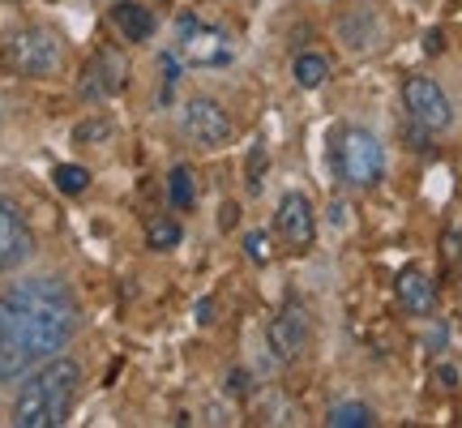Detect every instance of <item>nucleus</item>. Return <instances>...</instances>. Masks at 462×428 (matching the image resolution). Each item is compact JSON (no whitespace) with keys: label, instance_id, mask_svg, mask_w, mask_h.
I'll list each match as a JSON object with an SVG mask.
<instances>
[{"label":"nucleus","instance_id":"f257e3e1","mask_svg":"<svg viewBox=\"0 0 462 428\" xmlns=\"http://www.w3.org/2000/svg\"><path fill=\"white\" fill-rule=\"evenodd\" d=\"M78 321L82 309L60 279L14 283L0 296V386H17L43 360L60 356Z\"/></svg>","mask_w":462,"mask_h":428},{"label":"nucleus","instance_id":"dca6fc26","mask_svg":"<svg viewBox=\"0 0 462 428\" xmlns=\"http://www.w3.org/2000/svg\"><path fill=\"white\" fill-rule=\"evenodd\" d=\"M184 240V231L176 219H150L146 223V245L154 248V253H163V248H176Z\"/></svg>","mask_w":462,"mask_h":428},{"label":"nucleus","instance_id":"4468645a","mask_svg":"<svg viewBox=\"0 0 462 428\" xmlns=\"http://www.w3.org/2000/svg\"><path fill=\"white\" fill-rule=\"evenodd\" d=\"M291 78H296V86H304V90H317V86H326V78H330V60L317 56V51H300L296 65H291Z\"/></svg>","mask_w":462,"mask_h":428},{"label":"nucleus","instance_id":"c85d7f7f","mask_svg":"<svg viewBox=\"0 0 462 428\" xmlns=\"http://www.w3.org/2000/svg\"><path fill=\"white\" fill-rule=\"evenodd\" d=\"M343 219H346V210H343V201H334V206H330V223H343Z\"/></svg>","mask_w":462,"mask_h":428},{"label":"nucleus","instance_id":"bb28decb","mask_svg":"<svg viewBox=\"0 0 462 428\" xmlns=\"http://www.w3.org/2000/svg\"><path fill=\"white\" fill-rule=\"evenodd\" d=\"M163 78H167V86L176 82V56H163Z\"/></svg>","mask_w":462,"mask_h":428},{"label":"nucleus","instance_id":"ddd939ff","mask_svg":"<svg viewBox=\"0 0 462 428\" xmlns=\"http://www.w3.org/2000/svg\"><path fill=\"white\" fill-rule=\"evenodd\" d=\"M112 26L125 34L129 43H146L150 34H154V14L142 9L137 0H116L112 5Z\"/></svg>","mask_w":462,"mask_h":428},{"label":"nucleus","instance_id":"b1692460","mask_svg":"<svg viewBox=\"0 0 462 428\" xmlns=\"http://www.w3.org/2000/svg\"><path fill=\"white\" fill-rule=\"evenodd\" d=\"M218 223H223V231H231L236 223H240V206H231V201H227V206H223V219H218Z\"/></svg>","mask_w":462,"mask_h":428},{"label":"nucleus","instance_id":"412c9836","mask_svg":"<svg viewBox=\"0 0 462 428\" xmlns=\"http://www.w3.org/2000/svg\"><path fill=\"white\" fill-rule=\"evenodd\" d=\"M107 133H112V125H107V120H86V125H78V129H73V142H103V137H107Z\"/></svg>","mask_w":462,"mask_h":428},{"label":"nucleus","instance_id":"cd10ccee","mask_svg":"<svg viewBox=\"0 0 462 428\" xmlns=\"http://www.w3.org/2000/svg\"><path fill=\"white\" fill-rule=\"evenodd\" d=\"M437 377L446 381V390H454V381H458V373H454V368H446V364H441V368H437Z\"/></svg>","mask_w":462,"mask_h":428},{"label":"nucleus","instance_id":"393cba45","mask_svg":"<svg viewBox=\"0 0 462 428\" xmlns=\"http://www.w3.org/2000/svg\"><path fill=\"white\" fill-rule=\"evenodd\" d=\"M210 313H215V304H210V300H201L198 309H193V317H198L201 326H210V321H215V317H210Z\"/></svg>","mask_w":462,"mask_h":428},{"label":"nucleus","instance_id":"20e7f679","mask_svg":"<svg viewBox=\"0 0 462 428\" xmlns=\"http://www.w3.org/2000/svg\"><path fill=\"white\" fill-rule=\"evenodd\" d=\"M334 172L346 189H373L385 176V150L368 129H338L334 137Z\"/></svg>","mask_w":462,"mask_h":428},{"label":"nucleus","instance_id":"6ab92c4d","mask_svg":"<svg viewBox=\"0 0 462 428\" xmlns=\"http://www.w3.org/2000/svg\"><path fill=\"white\" fill-rule=\"evenodd\" d=\"M265 163H270V154H265V142H253V150H248V193H257V189H262Z\"/></svg>","mask_w":462,"mask_h":428},{"label":"nucleus","instance_id":"9d476101","mask_svg":"<svg viewBox=\"0 0 462 428\" xmlns=\"http://www.w3.org/2000/svg\"><path fill=\"white\" fill-rule=\"evenodd\" d=\"M125 78H129L125 60H120L116 51H99V56H95V60L86 65L82 86H78V95H82L86 103H103V99H112L116 90L125 86Z\"/></svg>","mask_w":462,"mask_h":428},{"label":"nucleus","instance_id":"7ed1b4c3","mask_svg":"<svg viewBox=\"0 0 462 428\" xmlns=\"http://www.w3.org/2000/svg\"><path fill=\"white\" fill-rule=\"evenodd\" d=\"M0 56H5V65L14 69L17 78H48L65 60V39L51 26H22V31L5 39Z\"/></svg>","mask_w":462,"mask_h":428},{"label":"nucleus","instance_id":"1a4fd4ad","mask_svg":"<svg viewBox=\"0 0 462 428\" xmlns=\"http://www.w3.org/2000/svg\"><path fill=\"white\" fill-rule=\"evenodd\" d=\"M274 223H279V236L287 248H296V253H309L317 240V214H313V201L304 198V193H287L279 201V214H274Z\"/></svg>","mask_w":462,"mask_h":428},{"label":"nucleus","instance_id":"f03ea898","mask_svg":"<svg viewBox=\"0 0 462 428\" xmlns=\"http://www.w3.org/2000/svg\"><path fill=\"white\" fill-rule=\"evenodd\" d=\"M82 386V368L69 356H51L34 373L22 377V390L14 398L17 428H60L73 412V398Z\"/></svg>","mask_w":462,"mask_h":428},{"label":"nucleus","instance_id":"aec40b11","mask_svg":"<svg viewBox=\"0 0 462 428\" xmlns=\"http://www.w3.org/2000/svg\"><path fill=\"white\" fill-rule=\"evenodd\" d=\"M245 257L253 265L270 262V236H265V231H248V236H245Z\"/></svg>","mask_w":462,"mask_h":428},{"label":"nucleus","instance_id":"f3484780","mask_svg":"<svg viewBox=\"0 0 462 428\" xmlns=\"http://www.w3.org/2000/svg\"><path fill=\"white\" fill-rule=\"evenodd\" d=\"M167 193H171V206L176 210H189L193 201H198V189H193V172L189 167H171V176H167Z\"/></svg>","mask_w":462,"mask_h":428},{"label":"nucleus","instance_id":"39448f33","mask_svg":"<svg viewBox=\"0 0 462 428\" xmlns=\"http://www.w3.org/2000/svg\"><path fill=\"white\" fill-rule=\"evenodd\" d=\"M180 56L189 60V65L198 69H223L231 65V56H236V39H231L223 26H206V22H198L193 14L180 17Z\"/></svg>","mask_w":462,"mask_h":428},{"label":"nucleus","instance_id":"2eb2a0df","mask_svg":"<svg viewBox=\"0 0 462 428\" xmlns=\"http://www.w3.org/2000/svg\"><path fill=\"white\" fill-rule=\"evenodd\" d=\"M326 424L330 428H368L373 424V407H364V403H334L330 415H326Z\"/></svg>","mask_w":462,"mask_h":428},{"label":"nucleus","instance_id":"6e6552de","mask_svg":"<svg viewBox=\"0 0 462 428\" xmlns=\"http://www.w3.org/2000/svg\"><path fill=\"white\" fill-rule=\"evenodd\" d=\"M265 343L274 351V360H282V364L300 360V351L309 347V313H304L300 300H287L279 313H274V321L265 330Z\"/></svg>","mask_w":462,"mask_h":428},{"label":"nucleus","instance_id":"4be33fe9","mask_svg":"<svg viewBox=\"0 0 462 428\" xmlns=\"http://www.w3.org/2000/svg\"><path fill=\"white\" fill-rule=\"evenodd\" d=\"M223 390H227L231 398H245L248 395V373H245V368H231V373H227V386H223Z\"/></svg>","mask_w":462,"mask_h":428},{"label":"nucleus","instance_id":"9b49d317","mask_svg":"<svg viewBox=\"0 0 462 428\" xmlns=\"http://www.w3.org/2000/svg\"><path fill=\"white\" fill-rule=\"evenodd\" d=\"M31 248H34V236L26 228V219L0 198V270H17L31 257Z\"/></svg>","mask_w":462,"mask_h":428},{"label":"nucleus","instance_id":"5701e85b","mask_svg":"<svg viewBox=\"0 0 462 428\" xmlns=\"http://www.w3.org/2000/svg\"><path fill=\"white\" fill-rule=\"evenodd\" d=\"M458 257H462V236L458 231H449L446 236V262H458Z\"/></svg>","mask_w":462,"mask_h":428},{"label":"nucleus","instance_id":"a211bd4d","mask_svg":"<svg viewBox=\"0 0 462 428\" xmlns=\"http://www.w3.org/2000/svg\"><path fill=\"white\" fill-rule=\"evenodd\" d=\"M51 181H56V189L60 193H69V198H78V193H86V184H90V172L78 163H60L56 172H51Z\"/></svg>","mask_w":462,"mask_h":428},{"label":"nucleus","instance_id":"0eeeda50","mask_svg":"<svg viewBox=\"0 0 462 428\" xmlns=\"http://www.w3.org/2000/svg\"><path fill=\"white\" fill-rule=\"evenodd\" d=\"M402 103H407V116L420 120L429 133H446L454 125V103L432 78H407L402 82Z\"/></svg>","mask_w":462,"mask_h":428},{"label":"nucleus","instance_id":"423d86ee","mask_svg":"<svg viewBox=\"0 0 462 428\" xmlns=\"http://www.w3.org/2000/svg\"><path fill=\"white\" fill-rule=\"evenodd\" d=\"M184 137L193 142V146L201 150H218L231 142V116L227 107L218 99H210V95H198V99H189V107H184V120H180Z\"/></svg>","mask_w":462,"mask_h":428},{"label":"nucleus","instance_id":"f8f14e48","mask_svg":"<svg viewBox=\"0 0 462 428\" xmlns=\"http://www.w3.org/2000/svg\"><path fill=\"white\" fill-rule=\"evenodd\" d=\"M394 292H398V304L415 317H429L437 309V287L429 283L424 270H402L394 279Z\"/></svg>","mask_w":462,"mask_h":428},{"label":"nucleus","instance_id":"a878e982","mask_svg":"<svg viewBox=\"0 0 462 428\" xmlns=\"http://www.w3.org/2000/svg\"><path fill=\"white\" fill-rule=\"evenodd\" d=\"M424 51H429V56H437V51H441V31H432L429 39H424Z\"/></svg>","mask_w":462,"mask_h":428}]
</instances>
